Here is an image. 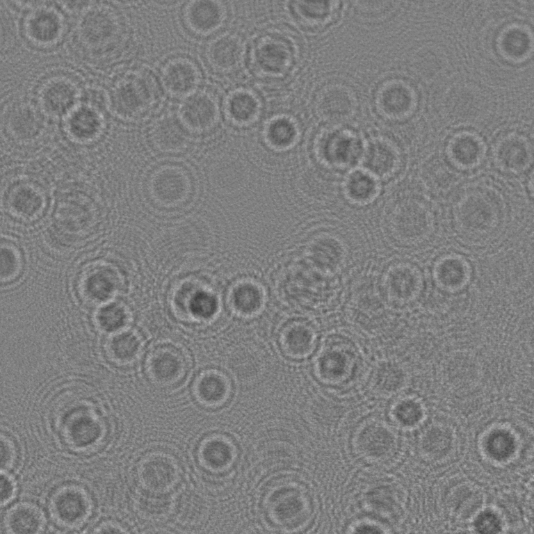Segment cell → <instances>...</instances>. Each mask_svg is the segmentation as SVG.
Wrapping results in <instances>:
<instances>
[{
  "mask_svg": "<svg viewBox=\"0 0 534 534\" xmlns=\"http://www.w3.org/2000/svg\"><path fill=\"white\" fill-rule=\"evenodd\" d=\"M102 216L100 203L90 191L67 189L55 204L51 228L63 243L75 245L96 232Z\"/></svg>",
  "mask_w": 534,
  "mask_h": 534,
  "instance_id": "277c9868",
  "label": "cell"
},
{
  "mask_svg": "<svg viewBox=\"0 0 534 534\" xmlns=\"http://www.w3.org/2000/svg\"><path fill=\"white\" fill-rule=\"evenodd\" d=\"M362 163L367 173L384 178L396 172L399 166L400 156L397 149L389 141L374 139L364 150Z\"/></svg>",
  "mask_w": 534,
  "mask_h": 534,
  "instance_id": "44dd1931",
  "label": "cell"
},
{
  "mask_svg": "<svg viewBox=\"0 0 534 534\" xmlns=\"http://www.w3.org/2000/svg\"><path fill=\"white\" fill-rule=\"evenodd\" d=\"M409 89L403 83H391L383 87L378 97V106L382 112L390 117L404 115L412 104Z\"/></svg>",
  "mask_w": 534,
  "mask_h": 534,
  "instance_id": "4dcf8cb0",
  "label": "cell"
},
{
  "mask_svg": "<svg viewBox=\"0 0 534 534\" xmlns=\"http://www.w3.org/2000/svg\"><path fill=\"white\" fill-rule=\"evenodd\" d=\"M449 154L452 162L458 166L472 168L480 161L483 147L480 141L473 136L462 135L451 141Z\"/></svg>",
  "mask_w": 534,
  "mask_h": 534,
  "instance_id": "836d02e7",
  "label": "cell"
},
{
  "mask_svg": "<svg viewBox=\"0 0 534 534\" xmlns=\"http://www.w3.org/2000/svg\"><path fill=\"white\" fill-rule=\"evenodd\" d=\"M150 138L156 149L164 152H179L186 148L191 139L188 127L172 115L158 118L150 129Z\"/></svg>",
  "mask_w": 534,
  "mask_h": 534,
  "instance_id": "2e32d148",
  "label": "cell"
},
{
  "mask_svg": "<svg viewBox=\"0 0 534 534\" xmlns=\"http://www.w3.org/2000/svg\"><path fill=\"white\" fill-rule=\"evenodd\" d=\"M13 450L10 444L6 440H1V467H6L13 461Z\"/></svg>",
  "mask_w": 534,
  "mask_h": 534,
  "instance_id": "c3c4849f",
  "label": "cell"
},
{
  "mask_svg": "<svg viewBox=\"0 0 534 534\" xmlns=\"http://www.w3.org/2000/svg\"><path fill=\"white\" fill-rule=\"evenodd\" d=\"M346 191L352 200L365 202L371 200L376 194L377 184L369 173L355 172L347 179Z\"/></svg>",
  "mask_w": 534,
  "mask_h": 534,
  "instance_id": "ab89813d",
  "label": "cell"
},
{
  "mask_svg": "<svg viewBox=\"0 0 534 534\" xmlns=\"http://www.w3.org/2000/svg\"><path fill=\"white\" fill-rule=\"evenodd\" d=\"M68 122L72 134L83 140L94 136L101 126L99 117L94 111L88 108H81L75 111Z\"/></svg>",
  "mask_w": 534,
  "mask_h": 534,
  "instance_id": "f35d334b",
  "label": "cell"
},
{
  "mask_svg": "<svg viewBox=\"0 0 534 534\" xmlns=\"http://www.w3.org/2000/svg\"><path fill=\"white\" fill-rule=\"evenodd\" d=\"M297 58L293 40L279 32H268L255 41L251 60L254 70L264 77L277 78L287 74Z\"/></svg>",
  "mask_w": 534,
  "mask_h": 534,
  "instance_id": "8992f818",
  "label": "cell"
},
{
  "mask_svg": "<svg viewBox=\"0 0 534 534\" xmlns=\"http://www.w3.org/2000/svg\"><path fill=\"white\" fill-rule=\"evenodd\" d=\"M78 98L76 84L70 79L58 76L44 83L40 91L43 108L54 115H63L71 110Z\"/></svg>",
  "mask_w": 534,
  "mask_h": 534,
  "instance_id": "ffe728a7",
  "label": "cell"
},
{
  "mask_svg": "<svg viewBox=\"0 0 534 534\" xmlns=\"http://www.w3.org/2000/svg\"><path fill=\"white\" fill-rule=\"evenodd\" d=\"M39 512L31 506L21 505L14 508L7 519L8 528L14 533H33L42 526Z\"/></svg>",
  "mask_w": 534,
  "mask_h": 534,
  "instance_id": "74e56055",
  "label": "cell"
},
{
  "mask_svg": "<svg viewBox=\"0 0 534 534\" xmlns=\"http://www.w3.org/2000/svg\"><path fill=\"white\" fill-rule=\"evenodd\" d=\"M177 462L163 453L148 456L139 468V479L144 490L169 493L178 482Z\"/></svg>",
  "mask_w": 534,
  "mask_h": 534,
  "instance_id": "5bb4252c",
  "label": "cell"
},
{
  "mask_svg": "<svg viewBox=\"0 0 534 534\" xmlns=\"http://www.w3.org/2000/svg\"><path fill=\"white\" fill-rule=\"evenodd\" d=\"M99 532L101 533H119L122 532V530H120V528H117L114 525L111 524H106L104 526L101 530H99Z\"/></svg>",
  "mask_w": 534,
  "mask_h": 534,
  "instance_id": "f907efd6",
  "label": "cell"
},
{
  "mask_svg": "<svg viewBox=\"0 0 534 534\" xmlns=\"http://www.w3.org/2000/svg\"><path fill=\"white\" fill-rule=\"evenodd\" d=\"M14 492L13 485L6 476H1V503L7 502L13 496Z\"/></svg>",
  "mask_w": 534,
  "mask_h": 534,
  "instance_id": "681fc988",
  "label": "cell"
},
{
  "mask_svg": "<svg viewBox=\"0 0 534 534\" xmlns=\"http://www.w3.org/2000/svg\"><path fill=\"white\" fill-rule=\"evenodd\" d=\"M171 296L175 310L185 319L206 321L218 310L216 291L208 284L197 280L191 279L177 284Z\"/></svg>",
  "mask_w": 534,
  "mask_h": 534,
  "instance_id": "ba28073f",
  "label": "cell"
},
{
  "mask_svg": "<svg viewBox=\"0 0 534 534\" xmlns=\"http://www.w3.org/2000/svg\"><path fill=\"white\" fill-rule=\"evenodd\" d=\"M192 188L187 172L181 167L168 165L158 169L152 175L149 191L158 204L172 207L184 202Z\"/></svg>",
  "mask_w": 534,
  "mask_h": 534,
  "instance_id": "8fae6325",
  "label": "cell"
},
{
  "mask_svg": "<svg viewBox=\"0 0 534 534\" xmlns=\"http://www.w3.org/2000/svg\"><path fill=\"white\" fill-rule=\"evenodd\" d=\"M335 10L331 1L295 2L293 11L300 22L307 26H318L329 22Z\"/></svg>",
  "mask_w": 534,
  "mask_h": 534,
  "instance_id": "e575fe53",
  "label": "cell"
},
{
  "mask_svg": "<svg viewBox=\"0 0 534 534\" xmlns=\"http://www.w3.org/2000/svg\"><path fill=\"white\" fill-rule=\"evenodd\" d=\"M3 126L10 139L29 145L41 140L47 131L44 116L38 106L28 100H17L7 106Z\"/></svg>",
  "mask_w": 534,
  "mask_h": 534,
  "instance_id": "9c48e42d",
  "label": "cell"
},
{
  "mask_svg": "<svg viewBox=\"0 0 534 534\" xmlns=\"http://www.w3.org/2000/svg\"><path fill=\"white\" fill-rule=\"evenodd\" d=\"M297 136V129L293 122L288 119L280 118L269 124L266 138L270 145L283 149L291 145Z\"/></svg>",
  "mask_w": 534,
  "mask_h": 534,
  "instance_id": "60d3db41",
  "label": "cell"
},
{
  "mask_svg": "<svg viewBox=\"0 0 534 534\" xmlns=\"http://www.w3.org/2000/svg\"><path fill=\"white\" fill-rule=\"evenodd\" d=\"M467 273L464 261L458 258H448L442 261L438 266L437 275L438 278L446 283L462 282Z\"/></svg>",
  "mask_w": 534,
  "mask_h": 534,
  "instance_id": "f6af8a7d",
  "label": "cell"
},
{
  "mask_svg": "<svg viewBox=\"0 0 534 534\" xmlns=\"http://www.w3.org/2000/svg\"><path fill=\"white\" fill-rule=\"evenodd\" d=\"M225 13L222 6L216 1H197L192 2L185 10V20L194 32L208 33L216 29L222 22Z\"/></svg>",
  "mask_w": 534,
  "mask_h": 534,
  "instance_id": "d4e9b609",
  "label": "cell"
},
{
  "mask_svg": "<svg viewBox=\"0 0 534 534\" xmlns=\"http://www.w3.org/2000/svg\"><path fill=\"white\" fill-rule=\"evenodd\" d=\"M106 353L113 362L127 364L139 357L142 344L139 337L131 331H118L107 341Z\"/></svg>",
  "mask_w": 534,
  "mask_h": 534,
  "instance_id": "f546056e",
  "label": "cell"
},
{
  "mask_svg": "<svg viewBox=\"0 0 534 534\" xmlns=\"http://www.w3.org/2000/svg\"><path fill=\"white\" fill-rule=\"evenodd\" d=\"M509 204L503 192L487 181H474L454 195L451 224L460 239L481 244L497 238L506 227Z\"/></svg>",
  "mask_w": 534,
  "mask_h": 534,
  "instance_id": "7a4b0ae2",
  "label": "cell"
},
{
  "mask_svg": "<svg viewBox=\"0 0 534 534\" xmlns=\"http://www.w3.org/2000/svg\"><path fill=\"white\" fill-rule=\"evenodd\" d=\"M108 95L111 108L118 117L137 121L155 109L161 91L152 73L136 68L118 73L109 84Z\"/></svg>",
  "mask_w": 534,
  "mask_h": 534,
  "instance_id": "5b68a950",
  "label": "cell"
},
{
  "mask_svg": "<svg viewBox=\"0 0 534 534\" xmlns=\"http://www.w3.org/2000/svg\"><path fill=\"white\" fill-rule=\"evenodd\" d=\"M344 249L340 241L330 235H321L314 238L308 246L311 263L323 269L336 267L342 260Z\"/></svg>",
  "mask_w": 534,
  "mask_h": 534,
  "instance_id": "f1b7e54d",
  "label": "cell"
},
{
  "mask_svg": "<svg viewBox=\"0 0 534 534\" xmlns=\"http://www.w3.org/2000/svg\"><path fill=\"white\" fill-rule=\"evenodd\" d=\"M72 44L77 54L97 66L121 60L132 42V31L122 13L104 3L85 6L72 28Z\"/></svg>",
  "mask_w": 534,
  "mask_h": 534,
  "instance_id": "6da1fadb",
  "label": "cell"
},
{
  "mask_svg": "<svg viewBox=\"0 0 534 534\" xmlns=\"http://www.w3.org/2000/svg\"><path fill=\"white\" fill-rule=\"evenodd\" d=\"M235 458L233 444L227 439L216 437L204 441L199 450V459L206 470L213 475L226 473Z\"/></svg>",
  "mask_w": 534,
  "mask_h": 534,
  "instance_id": "cb8c5ba5",
  "label": "cell"
},
{
  "mask_svg": "<svg viewBox=\"0 0 534 534\" xmlns=\"http://www.w3.org/2000/svg\"><path fill=\"white\" fill-rule=\"evenodd\" d=\"M421 179L430 192L439 195L451 190L458 179L453 168L442 160L427 164L422 170Z\"/></svg>",
  "mask_w": 534,
  "mask_h": 534,
  "instance_id": "1f68e13d",
  "label": "cell"
},
{
  "mask_svg": "<svg viewBox=\"0 0 534 534\" xmlns=\"http://www.w3.org/2000/svg\"><path fill=\"white\" fill-rule=\"evenodd\" d=\"M476 528L481 533H495L499 528V522L492 513L485 512L479 516Z\"/></svg>",
  "mask_w": 534,
  "mask_h": 534,
  "instance_id": "7dc6e473",
  "label": "cell"
},
{
  "mask_svg": "<svg viewBox=\"0 0 534 534\" xmlns=\"http://www.w3.org/2000/svg\"><path fill=\"white\" fill-rule=\"evenodd\" d=\"M124 278L122 270L115 264L97 261L86 266L80 273L79 292L90 303H104L122 289Z\"/></svg>",
  "mask_w": 534,
  "mask_h": 534,
  "instance_id": "52a82bcc",
  "label": "cell"
},
{
  "mask_svg": "<svg viewBox=\"0 0 534 534\" xmlns=\"http://www.w3.org/2000/svg\"><path fill=\"white\" fill-rule=\"evenodd\" d=\"M127 321V314L125 309L115 304L102 307L96 315L99 327L108 332H116L121 330Z\"/></svg>",
  "mask_w": 534,
  "mask_h": 534,
  "instance_id": "7bdbcfd3",
  "label": "cell"
},
{
  "mask_svg": "<svg viewBox=\"0 0 534 534\" xmlns=\"http://www.w3.org/2000/svg\"><path fill=\"white\" fill-rule=\"evenodd\" d=\"M98 434L97 423L90 419L74 422L70 428V435L76 444H86L95 440Z\"/></svg>",
  "mask_w": 534,
  "mask_h": 534,
  "instance_id": "bcb514c9",
  "label": "cell"
},
{
  "mask_svg": "<svg viewBox=\"0 0 534 534\" xmlns=\"http://www.w3.org/2000/svg\"><path fill=\"white\" fill-rule=\"evenodd\" d=\"M176 516L186 526H196L202 522L209 512V503L199 491L185 490L178 496L175 503Z\"/></svg>",
  "mask_w": 534,
  "mask_h": 534,
  "instance_id": "83f0119b",
  "label": "cell"
},
{
  "mask_svg": "<svg viewBox=\"0 0 534 534\" xmlns=\"http://www.w3.org/2000/svg\"><path fill=\"white\" fill-rule=\"evenodd\" d=\"M229 302L233 310L243 316L256 313L262 305L263 294L261 289L251 282L236 284L231 291Z\"/></svg>",
  "mask_w": 534,
  "mask_h": 534,
  "instance_id": "d6a6232c",
  "label": "cell"
},
{
  "mask_svg": "<svg viewBox=\"0 0 534 534\" xmlns=\"http://www.w3.org/2000/svg\"><path fill=\"white\" fill-rule=\"evenodd\" d=\"M531 156L528 142L518 136H512L503 140L496 151L499 166L503 171L515 175L526 170Z\"/></svg>",
  "mask_w": 534,
  "mask_h": 534,
  "instance_id": "484cf974",
  "label": "cell"
},
{
  "mask_svg": "<svg viewBox=\"0 0 534 534\" xmlns=\"http://www.w3.org/2000/svg\"><path fill=\"white\" fill-rule=\"evenodd\" d=\"M189 359L184 349L167 343L155 348L148 355L146 370L150 379L163 387H175L186 377Z\"/></svg>",
  "mask_w": 534,
  "mask_h": 534,
  "instance_id": "30bf717a",
  "label": "cell"
},
{
  "mask_svg": "<svg viewBox=\"0 0 534 534\" xmlns=\"http://www.w3.org/2000/svg\"><path fill=\"white\" fill-rule=\"evenodd\" d=\"M259 111L257 99L248 92H238L229 100L228 113L236 123L245 124L252 122L257 117Z\"/></svg>",
  "mask_w": 534,
  "mask_h": 534,
  "instance_id": "d590c367",
  "label": "cell"
},
{
  "mask_svg": "<svg viewBox=\"0 0 534 534\" xmlns=\"http://www.w3.org/2000/svg\"><path fill=\"white\" fill-rule=\"evenodd\" d=\"M356 97L343 84H330L322 88L316 100L317 114L323 120L341 122L352 117L356 111Z\"/></svg>",
  "mask_w": 534,
  "mask_h": 534,
  "instance_id": "4fadbf2b",
  "label": "cell"
},
{
  "mask_svg": "<svg viewBox=\"0 0 534 534\" xmlns=\"http://www.w3.org/2000/svg\"><path fill=\"white\" fill-rule=\"evenodd\" d=\"M385 223L389 236L405 246H416L430 239L435 229L436 216L431 203L410 189L391 195L385 209Z\"/></svg>",
  "mask_w": 534,
  "mask_h": 534,
  "instance_id": "3957f363",
  "label": "cell"
},
{
  "mask_svg": "<svg viewBox=\"0 0 534 534\" xmlns=\"http://www.w3.org/2000/svg\"><path fill=\"white\" fill-rule=\"evenodd\" d=\"M182 122L191 130L205 131L212 128L218 117L215 98L206 92H198L187 99L181 106Z\"/></svg>",
  "mask_w": 534,
  "mask_h": 534,
  "instance_id": "ac0fdd59",
  "label": "cell"
},
{
  "mask_svg": "<svg viewBox=\"0 0 534 534\" xmlns=\"http://www.w3.org/2000/svg\"><path fill=\"white\" fill-rule=\"evenodd\" d=\"M1 277L9 281L17 276L22 266L21 256L16 248L8 244L2 245L1 251Z\"/></svg>",
  "mask_w": 534,
  "mask_h": 534,
  "instance_id": "ee69618b",
  "label": "cell"
},
{
  "mask_svg": "<svg viewBox=\"0 0 534 534\" xmlns=\"http://www.w3.org/2000/svg\"><path fill=\"white\" fill-rule=\"evenodd\" d=\"M5 206L17 219L29 221L38 218L44 209L46 195L37 182L30 179H18L5 192Z\"/></svg>",
  "mask_w": 534,
  "mask_h": 534,
  "instance_id": "7c38bea8",
  "label": "cell"
},
{
  "mask_svg": "<svg viewBox=\"0 0 534 534\" xmlns=\"http://www.w3.org/2000/svg\"><path fill=\"white\" fill-rule=\"evenodd\" d=\"M193 392L197 400L207 407H218L229 398L231 386L227 378L222 373L209 370L201 373L196 379Z\"/></svg>",
  "mask_w": 534,
  "mask_h": 534,
  "instance_id": "7402d4cb",
  "label": "cell"
},
{
  "mask_svg": "<svg viewBox=\"0 0 534 534\" xmlns=\"http://www.w3.org/2000/svg\"><path fill=\"white\" fill-rule=\"evenodd\" d=\"M52 508L55 516L61 522L74 524L86 517L89 503L81 491L70 488L61 491L56 496Z\"/></svg>",
  "mask_w": 534,
  "mask_h": 534,
  "instance_id": "4316f807",
  "label": "cell"
},
{
  "mask_svg": "<svg viewBox=\"0 0 534 534\" xmlns=\"http://www.w3.org/2000/svg\"><path fill=\"white\" fill-rule=\"evenodd\" d=\"M318 149L325 161L343 166L356 160L360 152V143L357 137L350 132L334 131L323 136Z\"/></svg>",
  "mask_w": 534,
  "mask_h": 534,
  "instance_id": "d6986e66",
  "label": "cell"
},
{
  "mask_svg": "<svg viewBox=\"0 0 534 534\" xmlns=\"http://www.w3.org/2000/svg\"><path fill=\"white\" fill-rule=\"evenodd\" d=\"M309 330L302 326L289 325L283 330L280 342L288 353L295 354L307 351L312 344V335Z\"/></svg>",
  "mask_w": 534,
  "mask_h": 534,
  "instance_id": "b9f144b4",
  "label": "cell"
},
{
  "mask_svg": "<svg viewBox=\"0 0 534 534\" xmlns=\"http://www.w3.org/2000/svg\"><path fill=\"white\" fill-rule=\"evenodd\" d=\"M163 77L168 91L174 95L187 94L197 85L200 73L194 63L178 58L169 61L164 67Z\"/></svg>",
  "mask_w": 534,
  "mask_h": 534,
  "instance_id": "603a6c76",
  "label": "cell"
},
{
  "mask_svg": "<svg viewBox=\"0 0 534 534\" xmlns=\"http://www.w3.org/2000/svg\"><path fill=\"white\" fill-rule=\"evenodd\" d=\"M27 38L39 45L51 44L60 36L63 20L60 13L51 6H40L30 10L24 22Z\"/></svg>",
  "mask_w": 534,
  "mask_h": 534,
  "instance_id": "9a60e30c",
  "label": "cell"
},
{
  "mask_svg": "<svg viewBox=\"0 0 534 534\" xmlns=\"http://www.w3.org/2000/svg\"><path fill=\"white\" fill-rule=\"evenodd\" d=\"M243 47L239 38L232 33L224 34L212 40L207 47L206 58L213 70L229 73L240 65Z\"/></svg>",
  "mask_w": 534,
  "mask_h": 534,
  "instance_id": "e0dca14e",
  "label": "cell"
},
{
  "mask_svg": "<svg viewBox=\"0 0 534 534\" xmlns=\"http://www.w3.org/2000/svg\"><path fill=\"white\" fill-rule=\"evenodd\" d=\"M140 513L146 518L157 519L167 515L171 508L169 493L144 490L137 499Z\"/></svg>",
  "mask_w": 534,
  "mask_h": 534,
  "instance_id": "8d00e7d4",
  "label": "cell"
}]
</instances>
